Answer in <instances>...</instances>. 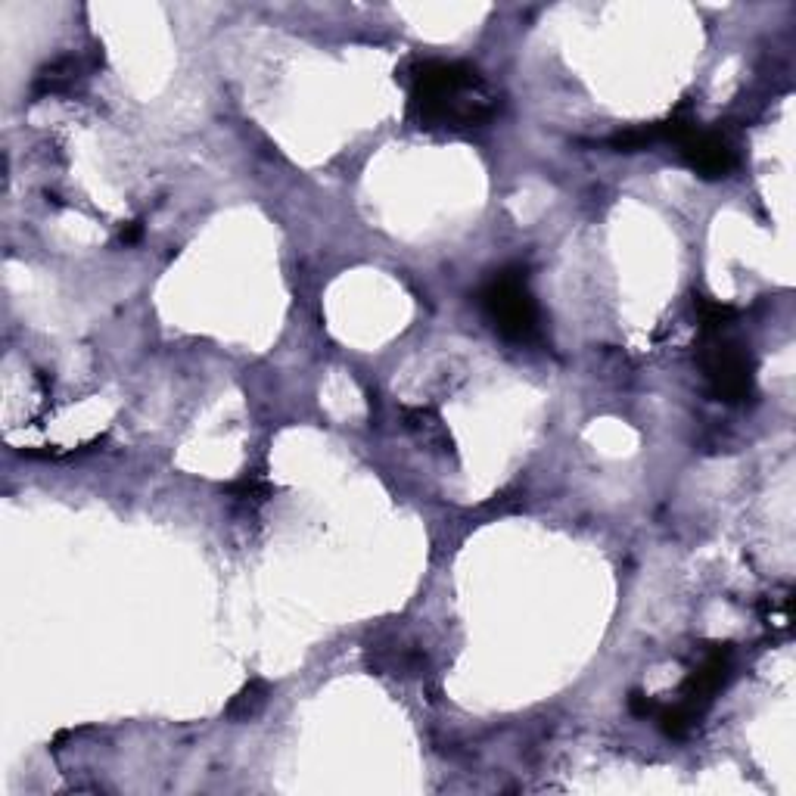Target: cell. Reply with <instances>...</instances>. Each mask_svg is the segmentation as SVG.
Returning a JSON list of instances; mask_svg holds the SVG:
<instances>
[{"label":"cell","mask_w":796,"mask_h":796,"mask_svg":"<svg viewBox=\"0 0 796 796\" xmlns=\"http://www.w3.org/2000/svg\"><path fill=\"white\" fill-rule=\"evenodd\" d=\"M700 367L709 383V392H713L719 402L741 405L747 398H753L756 361L744 346L722 339V333L706 336V346L700 349Z\"/></svg>","instance_id":"3957f363"},{"label":"cell","mask_w":796,"mask_h":796,"mask_svg":"<svg viewBox=\"0 0 796 796\" xmlns=\"http://www.w3.org/2000/svg\"><path fill=\"white\" fill-rule=\"evenodd\" d=\"M405 417H408V426H411L414 433H420L423 442H430V445L433 442H442V445L451 448V439L445 433V426L439 423V417L433 411H426V408H408Z\"/></svg>","instance_id":"8fae6325"},{"label":"cell","mask_w":796,"mask_h":796,"mask_svg":"<svg viewBox=\"0 0 796 796\" xmlns=\"http://www.w3.org/2000/svg\"><path fill=\"white\" fill-rule=\"evenodd\" d=\"M498 91L461 60H420L411 69L408 112L420 131L470 134L498 116Z\"/></svg>","instance_id":"6da1fadb"},{"label":"cell","mask_w":796,"mask_h":796,"mask_svg":"<svg viewBox=\"0 0 796 796\" xmlns=\"http://www.w3.org/2000/svg\"><path fill=\"white\" fill-rule=\"evenodd\" d=\"M482 318L489 327L507 339V343H535L542 336V315H538V302L526 283L523 268H501L495 271L476 293Z\"/></svg>","instance_id":"7a4b0ae2"},{"label":"cell","mask_w":796,"mask_h":796,"mask_svg":"<svg viewBox=\"0 0 796 796\" xmlns=\"http://www.w3.org/2000/svg\"><path fill=\"white\" fill-rule=\"evenodd\" d=\"M694 311H697V321H700L706 336H719L737 318V308H731V305H725V302H719L713 296H703V293L694 296Z\"/></svg>","instance_id":"ba28073f"},{"label":"cell","mask_w":796,"mask_h":796,"mask_svg":"<svg viewBox=\"0 0 796 796\" xmlns=\"http://www.w3.org/2000/svg\"><path fill=\"white\" fill-rule=\"evenodd\" d=\"M84 78V69H81V60L75 56H63V60L50 63L47 69L38 72L35 84H32V94L35 97H60V94H72Z\"/></svg>","instance_id":"8992f818"},{"label":"cell","mask_w":796,"mask_h":796,"mask_svg":"<svg viewBox=\"0 0 796 796\" xmlns=\"http://www.w3.org/2000/svg\"><path fill=\"white\" fill-rule=\"evenodd\" d=\"M607 144L616 153H641L653 144H663V131H660V122L657 125H635V128L616 131Z\"/></svg>","instance_id":"9c48e42d"},{"label":"cell","mask_w":796,"mask_h":796,"mask_svg":"<svg viewBox=\"0 0 796 796\" xmlns=\"http://www.w3.org/2000/svg\"><path fill=\"white\" fill-rule=\"evenodd\" d=\"M268 697H271V685L265 678H252L249 685L227 703V719L231 722H249V719H255L262 713V706L268 703Z\"/></svg>","instance_id":"52a82bcc"},{"label":"cell","mask_w":796,"mask_h":796,"mask_svg":"<svg viewBox=\"0 0 796 796\" xmlns=\"http://www.w3.org/2000/svg\"><path fill=\"white\" fill-rule=\"evenodd\" d=\"M140 234H144V224H140V221H131L128 227H122V234H119V237H122L125 246H131V243L140 240Z\"/></svg>","instance_id":"4fadbf2b"},{"label":"cell","mask_w":796,"mask_h":796,"mask_svg":"<svg viewBox=\"0 0 796 796\" xmlns=\"http://www.w3.org/2000/svg\"><path fill=\"white\" fill-rule=\"evenodd\" d=\"M731 657H734V650L731 644H713L706 650V657L703 663L688 675V681L681 685V697L675 700L685 713L700 722L703 713L709 706H713L716 694L728 685V678H731Z\"/></svg>","instance_id":"277c9868"},{"label":"cell","mask_w":796,"mask_h":796,"mask_svg":"<svg viewBox=\"0 0 796 796\" xmlns=\"http://www.w3.org/2000/svg\"><path fill=\"white\" fill-rule=\"evenodd\" d=\"M681 162L703 181H722L737 168V150L722 131L694 128L681 144L675 147Z\"/></svg>","instance_id":"5b68a950"},{"label":"cell","mask_w":796,"mask_h":796,"mask_svg":"<svg viewBox=\"0 0 796 796\" xmlns=\"http://www.w3.org/2000/svg\"><path fill=\"white\" fill-rule=\"evenodd\" d=\"M224 492L231 495L237 504H246V507H259L271 498V486L262 479V476H243L231 486H224Z\"/></svg>","instance_id":"30bf717a"},{"label":"cell","mask_w":796,"mask_h":796,"mask_svg":"<svg viewBox=\"0 0 796 796\" xmlns=\"http://www.w3.org/2000/svg\"><path fill=\"white\" fill-rule=\"evenodd\" d=\"M657 709H660V703H657V700H650V697H647V694H641V691H635V694L629 697V713H632V716H638V719L657 716Z\"/></svg>","instance_id":"7c38bea8"}]
</instances>
